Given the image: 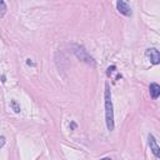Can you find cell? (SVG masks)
I'll return each mask as SVG.
<instances>
[{
  "mask_svg": "<svg viewBox=\"0 0 160 160\" xmlns=\"http://www.w3.org/2000/svg\"><path fill=\"white\" fill-rule=\"evenodd\" d=\"M105 119H106V126L108 130L114 129V110H113V103H111V91L109 89V84L105 85Z\"/></svg>",
  "mask_w": 160,
  "mask_h": 160,
  "instance_id": "1",
  "label": "cell"
},
{
  "mask_svg": "<svg viewBox=\"0 0 160 160\" xmlns=\"http://www.w3.org/2000/svg\"><path fill=\"white\" fill-rule=\"evenodd\" d=\"M75 49H76V50H74V53H75V55H76L80 60H83V62H85V63H89V64H90V63L94 64L93 58L88 55L86 50L84 49L83 46H75Z\"/></svg>",
  "mask_w": 160,
  "mask_h": 160,
  "instance_id": "2",
  "label": "cell"
},
{
  "mask_svg": "<svg viewBox=\"0 0 160 160\" xmlns=\"http://www.w3.org/2000/svg\"><path fill=\"white\" fill-rule=\"evenodd\" d=\"M145 55L150 59V63H152V64L158 65L160 63V53H159L158 49L150 48V49H148L147 51H145Z\"/></svg>",
  "mask_w": 160,
  "mask_h": 160,
  "instance_id": "3",
  "label": "cell"
},
{
  "mask_svg": "<svg viewBox=\"0 0 160 160\" xmlns=\"http://www.w3.org/2000/svg\"><path fill=\"white\" fill-rule=\"evenodd\" d=\"M148 143H149L150 150L153 152V154H154L156 158H159V156H160V148H159V145H158V143H156V140H155V138H154L152 134H149V136H148Z\"/></svg>",
  "mask_w": 160,
  "mask_h": 160,
  "instance_id": "4",
  "label": "cell"
},
{
  "mask_svg": "<svg viewBox=\"0 0 160 160\" xmlns=\"http://www.w3.org/2000/svg\"><path fill=\"white\" fill-rule=\"evenodd\" d=\"M116 8H118V10L123 14V15H125V16H131V9H130V6L128 5V3L123 1V0H119V1L116 3Z\"/></svg>",
  "mask_w": 160,
  "mask_h": 160,
  "instance_id": "5",
  "label": "cell"
},
{
  "mask_svg": "<svg viewBox=\"0 0 160 160\" xmlns=\"http://www.w3.org/2000/svg\"><path fill=\"white\" fill-rule=\"evenodd\" d=\"M149 90H150V95H152L153 99H158L159 98V95H160V86L158 85L156 83L150 84Z\"/></svg>",
  "mask_w": 160,
  "mask_h": 160,
  "instance_id": "6",
  "label": "cell"
},
{
  "mask_svg": "<svg viewBox=\"0 0 160 160\" xmlns=\"http://www.w3.org/2000/svg\"><path fill=\"white\" fill-rule=\"evenodd\" d=\"M5 13H6V4L3 0H0V18H4Z\"/></svg>",
  "mask_w": 160,
  "mask_h": 160,
  "instance_id": "7",
  "label": "cell"
},
{
  "mask_svg": "<svg viewBox=\"0 0 160 160\" xmlns=\"http://www.w3.org/2000/svg\"><path fill=\"white\" fill-rule=\"evenodd\" d=\"M10 106L13 108V110L15 111V113H20V106H19L16 100H11L10 101Z\"/></svg>",
  "mask_w": 160,
  "mask_h": 160,
  "instance_id": "8",
  "label": "cell"
},
{
  "mask_svg": "<svg viewBox=\"0 0 160 160\" xmlns=\"http://www.w3.org/2000/svg\"><path fill=\"white\" fill-rule=\"evenodd\" d=\"M114 70H115V67H109V68H108L106 74H108V75H110V74L114 73Z\"/></svg>",
  "mask_w": 160,
  "mask_h": 160,
  "instance_id": "9",
  "label": "cell"
},
{
  "mask_svg": "<svg viewBox=\"0 0 160 160\" xmlns=\"http://www.w3.org/2000/svg\"><path fill=\"white\" fill-rule=\"evenodd\" d=\"M4 144H5V136H0V148H3Z\"/></svg>",
  "mask_w": 160,
  "mask_h": 160,
  "instance_id": "10",
  "label": "cell"
},
{
  "mask_svg": "<svg viewBox=\"0 0 160 160\" xmlns=\"http://www.w3.org/2000/svg\"><path fill=\"white\" fill-rule=\"evenodd\" d=\"M101 160H113L111 158H104V159H101Z\"/></svg>",
  "mask_w": 160,
  "mask_h": 160,
  "instance_id": "11",
  "label": "cell"
}]
</instances>
